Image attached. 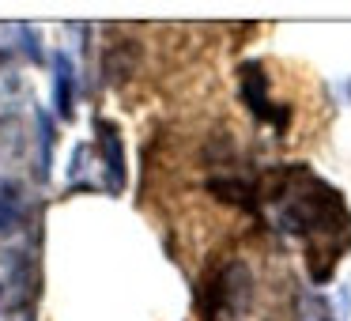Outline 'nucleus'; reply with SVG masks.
<instances>
[{"label":"nucleus","mask_w":351,"mask_h":321,"mask_svg":"<svg viewBox=\"0 0 351 321\" xmlns=\"http://www.w3.org/2000/svg\"><path fill=\"white\" fill-rule=\"evenodd\" d=\"M276 215L287 230L302 238H321V235H336L340 227H348V208L343 197L332 185L317 182L313 174L302 170V182L298 185H283L280 189V204Z\"/></svg>","instance_id":"1"},{"label":"nucleus","mask_w":351,"mask_h":321,"mask_svg":"<svg viewBox=\"0 0 351 321\" xmlns=\"http://www.w3.org/2000/svg\"><path fill=\"white\" fill-rule=\"evenodd\" d=\"M99 152H102V170H106V193H121L125 185V147L121 132L114 121H99Z\"/></svg>","instance_id":"2"},{"label":"nucleus","mask_w":351,"mask_h":321,"mask_svg":"<svg viewBox=\"0 0 351 321\" xmlns=\"http://www.w3.org/2000/svg\"><path fill=\"white\" fill-rule=\"evenodd\" d=\"M253 283H250V268L245 265H227L219 276V306L223 313H242L250 306Z\"/></svg>","instance_id":"3"},{"label":"nucleus","mask_w":351,"mask_h":321,"mask_svg":"<svg viewBox=\"0 0 351 321\" xmlns=\"http://www.w3.org/2000/svg\"><path fill=\"white\" fill-rule=\"evenodd\" d=\"M27 219V197L16 182H0V242L12 238Z\"/></svg>","instance_id":"4"},{"label":"nucleus","mask_w":351,"mask_h":321,"mask_svg":"<svg viewBox=\"0 0 351 321\" xmlns=\"http://www.w3.org/2000/svg\"><path fill=\"white\" fill-rule=\"evenodd\" d=\"M242 99L257 117H272V106L265 102L268 99V84H265L261 64H242Z\"/></svg>","instance_id":"5"},{"label":"nucleus","mask_w":351,"mask_h":321,"mask_svg":"<svg viewBox=\"0 0 351 321\" xmlns=\"http://www.w3.org/2000/svg\"><path fill=\"white\" fill-rule=\"evenodd\" d=\"M72 95H76V69L69 57H57V76H53V102L57 114L72 117Z\"/></svg>","instance_id":"6"},{"label":"nucleus","mask_w":351,"mask_h":321,"mask_svg":"<svg viewBox=\"0 0 351 321\" xmlns=\"http://www.w3.org/2000/svg\"><path fill=\"white\" fill-rule=\"evenodd\" d=\"M343 91H348V99H351V80H348V84H343Z\"/></svg>","instance_id":"7"}]
</instances>
